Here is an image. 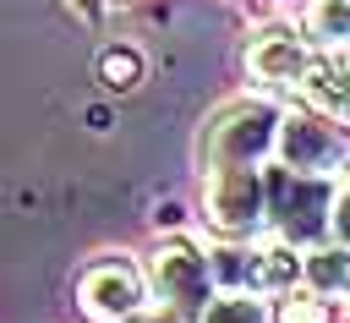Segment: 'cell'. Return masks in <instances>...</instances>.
I'll return each mask as SVG.
<instances>
[{"label": "cell", "instance_id": "cell-1", "mask_svg": "<svg viewBox=\"0 0 350 323\" xmlns=\"http://www.w3.org/2000/svg\"><path fill=\"white\" fill-rule=\"evenodd\" d=\"M77 296H82L88 318L120 323V318H137V307H142V274H137L131 263H120V257H104V263H93V268L82 274Z\"/></svg>", "mask_w": 350, "mask_h": 323}, {"label": "cell", "instance_id": "cell-2", "mask_svg": "<svg viewBox=\"0 0 350 323\" xmlns=\"http://www.w3.org/2000/svg\"><path fill=\"white\" fill-rule=\"evenodd\" d=\"M257 214H262V186H257V175H252L246 164H219L213 181H208V219H213V230L241 235V230L257 224Z\"/></svg>", "mask_w": 350, "mask_h": 323}, {"label": "cell", "instance_id": "cell-3", "mask_svg": "<svg viewBox=\"0 0 350 323\" xmlns=\"http://www.w3.org/2000/svg\"><path fill=\"white\" fill-rule=\"evenodd\" d=\"M153 285H159L164 301H175L180 312H191V307L208 301V257L197 246H186V241H164L153 252Z\"/></svg>", "mask_w": 350, "mask_h": 323}, {"label": "cell", "instance_id": "cell-4", "mask_svg": "<svg viewBox=\"0 0 350 323\" xmlns=\"http://www.w3.org/2000/svg\"><path fill=\"white\" fill-rule=\"evenodd\" d=\"M246 66L257 82H273V88H301L306 77V49L295 33H257L252 49H246Z\"/></svg>", "mask_w": 350, "mask_h": 323}, {"label": "cell", "instance_id": "cell-5", "mask_svg": "<svg viewBox=\"0 0 350 323\" xmlns=\"http://www.w3.org/2000/svg\"><path fill=\"white\" fill-rule=\"evenodd\" d=\"M317 197H328V192H323V181H312L306 170L273 175V219H279V230H284L290 241H306V235L323 230V219L306 214V203H317Z\"/></svg>", "mask_w": 350, "mask_h": 323}, {"label": "cell", "instance_id": "cell-6", "mask_svg": "<svg viewBox=\"0 0 350 323\" xmlns=\"http://www.w3.org/2000/svg\"><path fill=\"white\" fill-rule=\"evenodd\" d=\"M268 109L262 104H241V109H230L219 126H213V153H219V164H246V153H257L262 142H268Z\"/></svg>", "mask_w": 350, "mask_h": 323}, {"label": "cell", "instance_id": "cell-7", "mask_svg": "<svg viewBox=\"0 0 350 323\" xmlns=\"http://www.w3.org/2000/svg\"><path fill=\"white\" fill-rule=\"evenodd\" d=\"M284 159L295 164V170H328L334 159H339V137L323 126V120H290L284 126Z\"/></svg>", "mask_w": 350, "mask_h": 323}, {"label": "cell", "instance_id": "cell-8", "mask_svg": "<svg viewBox=\"0 0 350 323\" xmlns=\"http://www.w3.org/2000/svg\"><path fill=\"white\" fill-rule=\"evenodd\" d=\"M241 274L252 279V290H273V285H284V279L295 274V257H290V246H268V252H257Z\"/></svg>", "mask_w": 350, "mask_h": 323}, {"label": "cell", "instance_id": "cell-9", "mask_svg": "<svg viewBox=\"0 0 350 323\" xmlns=\"http://www.w3.org/2000/svg\"><path fill=\"white\" fill-rule=\"evenodd\" d=\"M306 279H312V290H323V296L350 290V252H312V257H306Z\"/></svg>", "mask_w": 350, "mask_h": 323}, {"label": "cell", "instance_id": "cell-10", "mask_svg": "<svg viewBox=\"0 0 350 323\" xmlns=\"http://www.w3.org/2000/svg\"><path fill=\"white\" fill-rule=\"evenodd\" d=\"M306 27L328 44H350V0H312Z\"/></svg>", "mask_w": 350, "mask_h": 323}, {"label": "cell", "instance_id": "cell-11", "mask_svg": "<svg viewBox=\"0 0 350 323\" xmlns=\"http://www.w3.org/2000/svg\"><path fill=\"white\" fill-rule=\"evenodd\" d=\"M98 71H104V82H109V88H137V77H142V60H137L131 49H104Z\"/></svg>", "mask_w": 350, "mask_h": 323}, {"label": "cell", "instance_id": "cell-12", "mask_svg": "<svg viewBox=\"0 0 350 323\" xmlns=\"http://www.w3.org/2000/svg\"><path fill=\"white\" fill-rule=\"evenodd\" d=\"M202 323H268V318H262L257 301H246V296H224V301H208V318H202Z\"/></svg>", "mask_w": 350, "mask_h": 323}, {"label": "cell", "instance_id": "cell-13", "mask_svg": "<svg viewBox=\"0 0 350 323\" xmlns=\"http://www.w3.org/2000/svg\"><path fill=\"white\" fill-rule=\"evenodd\" d=\"M279 323H328V307H323V290H306V296H290L279 307Z\"/></svg>", "mask_w": 350, "mask_h": 323}, {"label": "cell", "instance_id": "cell-14", "mask_svg": "<svg viewBox=\"0 0 350 323\" xmlns=\"http://www.w3.org/2000/svg\"><path fill=\"white\" fill-rule=\"evenodd\" d=\"M334 224H339V241L350 246V186L339 192V208H334Z\"/></svg>", "mask_w": 350, "mask_h": 323}, {"label": "cell", "instance_id": "cell-15", "mask_svg": "<svg viewBox=\"0 0 350 323\" xmlns=\"http://www.w3.org/2000/svg\"><path fill=\"white\" fill-rule=\"evenodd\" d=\"M131 323H180V318H175V312H137Z\"/></svg>", "mask_w": 350, "mask_h": 323}, {"label": "cell", "instance_id": "cell-16", "mask_svg": "<svg viewBox=\"0 0 350 323\" xmlns=\"http://www.w3.org/2000/svg\"><path fill=\"white\" fill-rule=\"evenodd\" d=\"M345 115H350V109H345Z\"/></svg>", "mask_w": 350, "mask_h": 323}]
</instances>
